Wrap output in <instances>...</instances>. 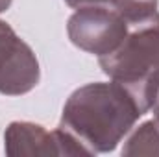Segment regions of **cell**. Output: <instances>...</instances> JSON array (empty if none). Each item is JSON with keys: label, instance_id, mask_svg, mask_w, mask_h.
<instances>
[{"label": "cell", "instance_id": "1", "mask_svg": "<svg viewBox=\"0 0 159 157\" xmlns=\"http://www.w3.org/2000/svg\"><path fill=\"white\" fill-rule=\"evenodd\" d=\"M146 111L119 81H96L76 89L65 102L59 128L87 155L106 154L119 146L124 135Z\"/></svg>", "mask_w": 159, "mask_h": 157}, {"label": "cell", "instance_id": "2", "mask_svg": "<svg viewBox=\"0 0 159 157\" xmlns=\"http://www.w3.org/2000/svg\"><path fill=\"white\" fill-rule=\"evenodd\" d=\"M98 61L102 70L122 83L148 111L159 89V22L131 28L119 48Z\"/></svg>", "mask_w": 159, "mask_h": 157}, {"label": "cell", "instance_id": "3", "mask_svg": "<svg viewBox=\"0 0 159 157\" xmlns=\"http://www.w3.org/2000/svg\"><path fill=\"white\" fill-rule=\"evenodd\" d=\"M129 28L117 9L109 6L80 7L69 19L67 34L74 46L98 57L117 50Z\"/></svg>", "mask_w": 159, "mask_h": 157}, {"label": "cell", "instance_id": "4", "mask_svg": "<svg viewBox=\"0 0 159 157\" xmlns=\"http://www.w3.org/2000/svg\"><path fill=\"white\" fill-rule=\"evenodd\" d=\"M39 61L32 46L7 22L0 20V94H26L39 83Z\"/></svg>", "mask_w": 159, "mask_h": 157}, {"label": "cell", "instance_id": "5", "mask_svg": "<svg viewBox=\"0 0 159 157\" xmlns=\"http://www.w3.org/2000/svg\"><path fill=\"white\" fill-rule=\"evenodd\" d=\"M6 154L19 155H87L85 150L61 128L46 131L39 124L11 122L4 135Z\"/></svg>", "mask_w": 159, "mask_h": 157}, {"label": "cell", "instance_id": "6", "mask_svg": "<svg viewBox=\"0 0 159 157\" xmlns=\"http://www.w3.org/2000/svg\"><path fill=\"white\" fill-rule=\"evenodd\" d=\"M122 155H159V122H143L122 148Z\"/></svg>", "mask_w": 159, "mask_h": 157}, {"label": "cell", "instance_id": "7", "mask_svg": "<svg viewBox=\"0 0 159 157\" xmlns=\"http://www.w3.org/2000/svg\"><path fill=\"white\" fill-rule=\"evenodd\" d=\"M70 7L80 9V7H91V6H109L113 7L115 0H65Z\"/></svg>", "mask_w": 159, "mask_h": 157}, {"label": "cell", "instance_id": "8", "mask_svg": "<svg viewBox=\"0 0 159 157\" xmlns=\"http://www.w3.org/2000/svg\"><path fill=\"white\" fill-rule=\"evenodd\" d=\"M152 111H154V117L156 120L159 122V89H157V94H156V100H154V104H152V107H150Z\"/></svg>", "mask_w": 159, "mask_h": 157}, {"label": "cell", "instance_id": "9", "mask_svg": "<svg viewBox=\"0 0 159 157\" xmlns=\"http://www.w3.org/2000/svg\"><path fill=\"white\" fill-rule=\"evenodd\" d=\"M11 2H13V0H0V13H4V11L11 6Z\"/></svg>", "mask_w": 159, "mask_h": 157}]
</instances>
